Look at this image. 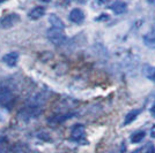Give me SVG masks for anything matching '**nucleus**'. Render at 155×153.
<instances>
[{"label": "nucleus", "mask_w": 155, "mask_h": 153, "mask_svg": "<svg viewBox=\"0 0 155 153\" xmlns=\"http://www.w3.org/2000/svg\"><path fill=\"white\" fill-rule=\"evenodd\" d=\"M14 92H15V89L12 84L7 82L0 83V106H5L13 100Z\"/></svg>", "instance_id": "1"}, {"label": "nucleus", "mask_w": 155, "mask_h": 153, "mask_svg": "<svg viewBox=\"0 0 155 153\" xmlns=\"http://www.w3.org/2000/svg\"><path fill=\"white\" fill-rule=\"evenodd\" d=\"M46 36H48V39L51 42L53 45H57V46H60V45H64L66 43V36L63 32L61 29H57V28H51L46 31Z\"/></svg>", "instance_id": "2"}, {"label": "nucleus", "mask_w": 155, "mask_h": 153, "mask_svg": "<svg viewBox=\"0 0 155 153\" xmlns=\"http://www.w3.org/2000/svg\"><path fill=\"white\" fill-rule=\"evenodd\" d=\"M19 21H20L19 14L16 13L7 14V15L2 16L0 19V28H2V29H9V28L14 27L15 24H18Z\"/></svg>", "instance_id": "3"}, {"label": "nucleus", "mask_w": 155, "mask_h": 153, "mask_svg": "<svg viewBox=\"0 0 155 153\" xmlns=\"http://www.w3.org/2000/svg\"><path fill=\"white\" fill-rule=\"evenodd\" d=\"M84 134H86V130H84V124H80V123L74 124L71 130V139L73 142H80L84 138Z\"/></svg>", "instance_id": "4"}, {"label": "nucleus", "mask_w": 155, "mask_h": 153, "mask_svg": "<svg viewBox=\"0 0 155 153\" xmlns=\"http://www.w3.org/2000/svg\"><path fill=\"white\" fill-rule=\"evenodd\" d=\"M68 17H70V20H71L73 23H75V24H81L84 21V13L80 8H74V9L71 11Z\"/></svg>", "instance_id": "5"}, {"label": "nucleus", "mask_w": 155, "mask_h": 153, "mask_svg": "<svg viewBox=\"0 0 155 153\" xmlns=\"http://www.w3.org/2000/svg\"><path fill=\"white\" fill-rule=\"evenodd\" d=\"M18 61H19V54L16 52H9L2 57V62H5L9 67L15 66L18 64Z\"/></svg>", "instance_id": "6"}, {"label": "nucleus", "mask_w": 155, "mask_h": 153, "mask_svg": "<svg viewBox=\"0 0 155 153\" xmlns=\"http://www.w3.org/2000/svg\"><path fill=\"white\" fill-rule=\"evenodd\" d=\"M126 8H127L126 4L123 2V1H120V0L115 1V2L110 6V9H111L115 14H117V15H119V14H124L125 12H126Z\"/></svg>", "instance_id": "7"}, {"label": "nucleus", "mask_w": 155, "mask_h": 153, "mask_svg": "<svg viewBox=\"0 0 155 153\" xmlns=\"http://www.w3.org/2000/svg\"><path fill=\"white\" fill-rule=\"evenodd\" d=\"M45 14V8L42 6H37L32 8L31 11L28 13V16L30 20H38Z\"/></svg>", "instance_id": "8"}, {"label": "nucleus", "mask_w": 155, "mask_h": 153, "mask_svg": "<svg viewBox=\"0 0 155 153\" xmlns=\"http://www.w3.org/2000/svg\"><path fill=\"white\" fill-rule=\"evenodd\" d=\"M142 40H143V44L146 45L147 47H149V48H155V29L152 30V31H149L148 33H146L143 36Z\"/></svg>", "instance_id": "9"}, {"label": "nucleus", "mask_w": 155, "mask_h": 153, "mask_svg": "<svg viewBox=\"0 0 155 153\" xmlns=\"http://www.w3.org/2000/svg\"><path fill=\"white\" fill-rule=\"evenodd\" d=\"M49 22L51 23L52 28H57V29H61V30L65 28L64 22L59 19L56 14H50V16H49Z\"/></svg>", "instance_id": "10"}, {"label": "nucleus", "mask_w": 155, "mask_h": 153, "mask_svg": "<svg viewBox=\"0 0 155 153\" xmlns=\"http://www.w3.org/2000/svg\"><path fill=\"white\" fill-rule=\"evenodd\" d=\"M140 112H141V109H133V111L129 112V113L126 114V116H125L124 124L126 126V124H130V123H132V122L134 121L137 117H138V115L140 114Z\"/></svg>", "instance_id": "11"}, {"label": "nucleus", "mask_w": 155, "mask_h": 153, "mask_svg": "<svg viewBox=\"0 0 155 153\" xmlns=\"http://www.w3.org/2000/svg\"><path fill=\"white\" fill-rule=\"evenodd\" d=\"M145 136H146V133H145L143 130L137 131V133H134V134L131 136V142H132L133 144H136V143H140V142L145 138Z\"/></svg>", "instance_id": "12"}, {"label": "nucleus", "mask_w": 155, "mask_h": 153, "mask_svg": "<svg viewBox=\"0 0 155 153\" xmlns=\"http://www.w3.org/2000/svg\"><path fill=\"white\" fill-rule=\"evenodd\" d=\"M71 116L72 114H60L54 116V117H52L51 120H49V122H51V123H60V122H64L65 120H67Z\"/></svg>", "instance_id": "13"}, {"label": "nucleus", "mask_w": 155, "mask_h": 153, "mask_svg": "<svg viewBox=\"0 0 155 153\" xmlns=\"http://www.w3.org/2000/svg\"><path fill=\"white\" fill-rule=\"evenodd\" d=\"M145 73H146V76L148 80L155 82V67H147Z\"/></svg>", "instance_id": "14"}, {"label": "nucleus", "mask_w": 155, "mask_h": 153, "mask_svg": "<svg viewBox=\"0 0 155 153\" xmlns=\"http://www.w3.org/2000/svg\"><path fill=\"white\" fill-rule=\"evenodd\" d=\"M143 153H155V146L152 144H148V146L145 148Z\"/></svg>", "instance_id": "15"}, {"label": "nucleus", "mask_w": 155, "mask_h": 153, "mask_svg": "<svg viewBox=\"0 0 155 153\" xmlns=\"http://www.w3.org/2000/svg\"><path fill=\"white\" fill-rule=\"evenodd\" d=\"M150 137L155 139V124L152 127V129H150Z\"/></svg>", "instance_id": "16"}, {"label": "nucleus", "mask_w": 155, "mask_h": 153, "mask_svg": "<svg viewBox=\"0 0 155 153\" xmlns=\"http://www.w3.org/2000/svg\"><path fill=\"white\" fill-rule=\"evenodd\" d=\"M150 113H152V115L155 117V104L152 106V108H150Z\"/></svg>", "instance_id": "17"}, {"label": "nucleus", "mask_w": 155, "mask_h": 153, "mask_svg": "<svg viewBox=\"0 0 155 153\" xmlns=\"http://www.w3.org/2000/svg\"><path fill=\"white\" fill-rule=\"evenodd\" d=\"M108 1H109V0H97L98 4H107Z\"/></svg>", "instance_id": "18"}, {"label": "nucleus", "mask_w": 155, "mask_h": 153, "mask_svg": "<svg viewBox=\"0 0 155 153\" xmlns=\"http://www.w3.org/2000/svg\"><path fill=\"white\" fill-rule=\"evenodd\" d=\"M147 2L150 4V5H154L155 6V0H147Z\"/></svg>", "instance_id": "19"}, {"label": "nucleus", "mask_w": 155, "mask_h": 153, "mask_svg": "<svg viewBox=\"0 0 155 153\" xmlns=\"http://www.w3.org/2000/svg\"><path fill=\"white\" fill-rule=\"evenodd\" d=\"M41 1H43V2H49L50 0H41Z\"/></svg>", "instance_id": "20"}, {"label": "nucleus", "mask_w": 155, "mask_h": 153, "mask_svg": "<svg viewBox=\"0 0 155 153\" xmlns=\"http://www.w3.org/2000/svg\"><path fill=\"white\" fill-rule=\"evenodd\" d=\"M4 1H5V0H0V4H2V2H4Z\"/></svg>", "instance_id": "21"}, {"label": "nucleus", "mask_w": 155, "mask_h": 153, "mask_svg": "<svg viewBox=\"0 0 155 153\" xmlns=\"http://www.w3.org/2000/svg\"><path fill=\"white\" fill-rule=\"evenodd\" d=\"M68 1H72V0H68Z\"/></svg>", "instance_id": "22"}]
</instances>
